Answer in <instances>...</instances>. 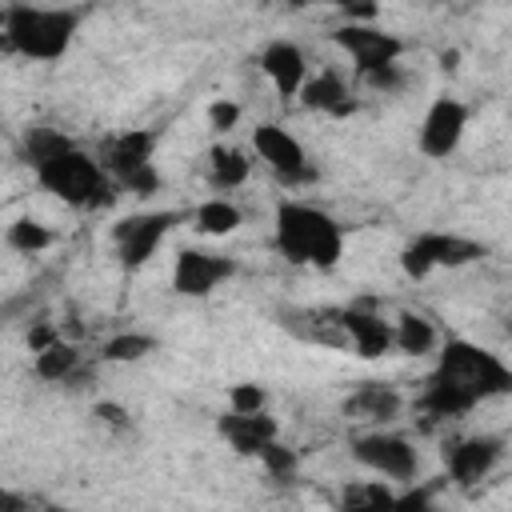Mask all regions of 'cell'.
Wrapping results in <instances>:
<instances>
[{
  "instance_id": "cell-1",
  "label": "cell",
  "mask_w": 512,
  "mask_h": 512,
  "mask_svg": "<svg viewBox=\"0 0 512 512\" xmlns=\"http://www.w3.org/2000/svg\"><path fill=\"white\" fill-rule=\"evenodd\" d=\"M84 20V8H36L4 4L0 12V48L28 60H60Z\"/></svg>"
},
{
  "instance_id": "cell-2",
  "label": "cell",
  "mask_w": 512,
  "mask_h": 512,
  "mask_svg": "<svg viewBox=\"0 0 512 512\" xmlns=\"http://www.w3.org/2000/svg\"><path fill=\"white\" fill-rule=\"evenodd\" d=\"M428 380L456 392L468 408H476L480 400H492V396H512V368L496 352H488L472 340H448L436 360V372Z\"/></svg>"
},
{
  "instance_id": "cell-3",
  "label": "cell",
  "mask_w": 512,
  "mask_h": 512,
  "mask_svg": "<svg viewBox=\"0 0 512 512\" xmlns=\"http://www.w3.org/2000/svg\"><path fill=\"white\" fill-rule=\"evenodd\" d=\"M276 248L292 264L336 268V260L344 252V228L312 204L280 200L276 204Z\"/></svg>"
},
{
  "instance_id": "cell-4",
  "label": "cell",
  "mask_w": 512,
  "mask_h": 512,
  "mask_svg": "<svg viewBox=\"0 0 512 512\" xmlns=\"http://www.w3.org/2000/svg\"><path fill=\"white\" fill-rule=\"evenodd\" d=\"M36 180L52 196H60L64 204H72V208H100V204H108L116 196L112 184H108V176H104V164L92 160L80 148H68L60 156H52L48 164H40L36 168Z\"/></svg>"
},
{
  "instance_id": "cell-5",
  "label": "cell",
  "mask_w": 512,
  "mask_h": 512,
  "mask_svg": "<svg viewBox=\"0 0 512 512\" xmlns=\"http://www.w3.org/2000/svg\"><path fill=\"white\" fill-rule=\"evenodd\" d=\"M484 256V244L456 236V232H420L404 252H400V268L412 280H424L432 268H464L472 260Z\"/></svg>"
},
{
  "instance_id": "cell-6",
  "label": "cell",
  "mask_w": 512,
  "mask_h": 512,
  "mask_svg": "<svg viewBox=\"0 0 512 512\" xmlns=\"http://www.w3.org/2000/svg\"><path fill=\"white\" fill-rule=\"evenodd\" d=\"M252 148H256V156H260L284 184H308V180H316V168L308 164L304 144H300L288 128H280V124H256Z\"/></svg>"
},
{
  "instance_id": "cell-7",
  "label": "cell",
  "mask_w": 512,
  "mask_h": 512,
  "mask_svg": "<svg viewBox=\"0 0 512 512\" xmlns=\"http://www.w3.org/2000/svg\"><path fill=\"white\" fill-rule=\"evenodd\" d=\"M352 456H356L364 468L380 472L384 480H412L416 468H420L416 448H412L404 436H392V432H384V428L356 436V440H352Z\"/></svg>"
},
{
  "instance_id": "cell-8",
  "label": "cell",
  "mask_w": 512,
  "mask_h": 512,
  "mask_svg": "<svg viewBox=\"0 0 512 512\" xmlns=\"http://www.w3.org/2000/svg\"><path fill=\"white\" fill-rule=\"evenodd\" d=\"M180 220V212H140V216H128L112 228L116 236V256L124 268H140L148 264V256L160 248V240L172 232V224Z\"/></svg>"
},
{
  "instance_id": "cell-9",
  "label": "cell",
  "mask_w": 512,
  "mask_h": 512,
  "mask_svg": "<svg viewBox=\"0 0 512 512\" xmlns=\"http://www.w3.org/2000/svg\"><path fill=\"white\" fill-rule=\"evenodd\" d=\"M464 128H468V108L460 100H452V96L432 100V108L424 112V124H420V152L432 160L452 156Z\"/></svg>"
},
{
  "instance_id": "cell-10",
  "label": "cell",
  "mask_w": 512,
  "mask_h": 512,
  "mask_svg": "<svg viewBox=\"0 0 512 512\" xmlns=\"http://www.w3.org/2000/svg\"><path fill=\"white\" fill-rule=\"evenodd\" d=\"M336 44L352 56V64H356L360 76L372 72V68H380V64H396L400 52H404L400 36L380 32L372 24H344V28H336Z\"/></svg>"
},
{
  "instance_id": "cell-11",
  "label": "cell",
  "mask_w": 512,
  "mask_h": 512,
  "mask_svg": "<svg viewBox=\"0 0 512 512\" xmlns=\"http://www.w3.org/2000/svg\"><path fill=\"white\" fill-rule=\"evenodd\" d=\"M236 272L232 256H216V252H196L184 248L176 252V268H172V288L180 296H208L216 284H224Z\"/></svg>"
},
{
  "instance_id": "cell-12",
  "label": "cell",
  "mask_w": 512,
  "mask_h": 512,
  "mask_svg": "<svg viewBox=\"0 0 512 512\" xmlns=\"http://www.w3.org/2000/svg\"><path fill=\"white\" fill-rule=\"evenodd\" d=\"M500 452H504V448H500V440H496V436H472V440L452 444V448L444 452V464H448L452 484H460V488L480 484V480L496 468Z\"/></svg>"
},
{
  "instance_id": "cell-13",
  "label": "cell",
  "mask_w": 512,
  "mask_h": 512,
  "mask_svg": "<svg viewBox=\"0 0 512 512\" xmlns=\"http://www.w3.org/2000/svg\"><path fill=\"white\" fill-rule=\"evenodd\" d=\"M160 144V132L156 128H132V132H120L116 140L104 144V172H112L116 180H128L132 172L140 168H152V152Z\"/></svg>"
},
{
  "instance_id": "cell-14",
  "label": "cell",
  "mask_w": 512,
  "mask_h": 512,
  "mask_svg": "<svg viewBox=\"0 0 512 512\" xmlns=\"http://www.w3.org/2000/svg\"><path fill=\"white\" fill-rule=\"evenodd\" d=\"M344 332H348V340L356 344V356H360V360H376V356H384L388 348H396V328H392L384 316H376L368 304L344 308Z\"/></svg>"
},
{
  "instance_id": "cell-15",
  "label": "cell",
  "mask_w": 512,
  "mask_h": 512,
  "mask_svg": "<svg viewBox=\"0 0 512 512\" xmlns=\"http://www.w3.org/2000/svg\"><path fill=\"white\" fill-rule=\"evenodd\" d=\"M216 432H220L240 456H260V452L276 440L280 424H276L268 412H228V416L216 420Z\"/></svg>"
},
{
  "instance_id": "cell-16",
  "label": "cell",
  "mask_w": 512,
  "mask_h": 512,
  "mask_svg": "<svg viewBox=\"0 0 512 512\" xmlns=\"http://www.w3.org/2000/svg\"><path fill=\"white\" fill-rule=\"evenodd\" d=\"M260 68H264V76L272 80L276 96H284V100H288V96H300L308 64H304V52H300L292 40H272V44H264Z\"/></svg>"
},
{
  "instance_id": "cell-17",
  "label": "cell",
  "mask_w": 512,
  "mask_h": 512,
  "mask_svg": "<svg viewBox=\"0 0 512 512\" xmlns=\"http://www.w3.org/2000/svg\"><path fill=\"white\" fill-rule=\"evenodd\" d=\"M400 416V392L388 384H360L344 400V420L348 424H388Z\"/></svg>"
},
{
  "instance_id": "cell-18",
  "label": "cell",
  "mask_w": 512,
  "mask_h": 512,
  "mask_svg": "<svg viewBox=\"0 0 512 512\" xmlns=\"http://www.w3.org/2000/svg\"><path fill=\"white\" fill-rule=\"evenodd\" d=\"M300 104L312 108V112H328V116H348V112H356V100L348 96V88H344V80H340L336 72H320V76L304 80Z\"/></svg>"
},
{
  "instance_id": "cell-19",
  "label": "cell",
  "mask_w": 512,
  "mask_h": 512,
  "mask_svg": "<svg viewBox=\"0 0 512 512\" xmlns=\"http://www.w3.org/2000/svg\"><path fill=\"white\" fill-rule=\"evenodd\" d=\"M340 512H396V492L384 480H352L340 492Z\"/></svg>"
},
{
  "instance_id": "cell-20",
  "label": "cell",
  "mask_w": 512,
  "mask_h": 512,
  "mask_svg": "<svg viewBox=\"0 0 512 512\" xmlns=\"http://www.w3.org/2000/svg\"><path fill=\"white\" fill-rule=\"evenodd\" d=\"M192 220H196V228H200L204 236H228V232L240 228V208H236L232 200L216 196V200H204V204L192 212Z\"/></svg>"
},
{
  "instance_id": "cell-21",
  "label": "cell",
  "mask_w": 512,
  "mask_h": 512,
  "mask_svg": "<svg viewBox=\"0 0 512 512\" xmlns=\"http://www.w3.org/2000/svg\"><path fill=\"white\" fill-rule=\"evenodd\" d=\"M396 348H400L404 356H424V352L436 348V328H432L424 316L404 312V316L396 320Z\"/></svg>"
},
{
  "instance_id": "cell-22",
  "label": "cell",
  "mask_w": 512,
  "mask_h": 512,
  "mask_svg": "<svg viewBox=\"0 0 512 512\" xmlns=\"http://www.w3.org/2000/svg\"><path fill=\"white\" fill-rule=\"evenodd\" d=\"M68 148H76V144H72L64 132H56V128H28V136H24V156H28L32 168L48 164L52 156H60V152H68Z\"/></svg>"
},
{
  "instance_id": "cell-23",
  "label": "cell",
  "mask_w": 512,
  "mask_h": 512,
  "mask_svg": "<svg viewBox=\"0 0 512 512\" xmlns=\"http://www.w3.org/2000/svg\"><path fill=\"white\" fill-rule=\"evenodd\" d=\"M248 160H244V152H236V148H224V144H216L212 148V184L216 188H236V184H244L248 180Z\"/></svg>"
},
{
  "instance_id": "cell-24",
  "label": "cell",
  "mask_w": 512,
  "mask_h": 512,
  "mask_svg": "<svg viewBox=\"0 0 512 512\" xmlns=\"http://www.w3.org/2000/svg\"><path fill=\"white\" fill-rule=\"evenodd\" d=\"M76 364H80V352L72 348V344H64V340H56L48 352H40L36 356V376L40 380H68L72 372H76Z\"/></svg>"
},
{
  "instance_id": "cell-25",
  "label": "cell",
  "mask_w": 512,
  "mask_h": 512,
  "mask_svg": "<svg viewBox=\"0 0 512 512\" xmlns=\"http://www.w3.org/2000/svg\"><path fill=\"white\" fill-rule=\"evenodd\" d=\"M156 348V336H144V332H120L104 344V360L108 364H132V360H144L148 352Z\"/></svg>"
},
{
  "instance_id": "cell-26",
  "label": "cell",
  "mask_w": 512,
  "mask_h": 512,
  "mask_svg": "<svg viewBox=\"0 0 512 512\" xmlns=\"http://www.w3.org/2000/svg\"><path fill=\"white\" fill-rule=\"evenodd\" d=\"M4 240H8V248H16V252H44L56 236L44 228V224H36V220H16V224H8V232H4Z\"/></svg>"
},
{
  "instance_id": "cell-27",
  "label": "cell",
  "mask_w": 512,
  "mask_h": 512,
  "mask_svg": "<svg viewBox=\"0 0 512 512\" xmlns=\"http://www.w3.org/2000/svg\"><path fill=\"white\" fill-rule=\"evenodd\" d=\"M260 464L268 468V476H276V480H288V476L296 472V452H292V448H284L280 440H272V444L260 452Z\"/></svg>"
},
{
  "instance_id": "cell-28",
  "label": "cell",
  "mask_w": 512,
  "mask_h": 512,
  "mask_svg": "<svg viewBox=\"0 0 512 512\" xmlns=\"http://www.w3.org/2000/svg\"><path fill=\"white\" fill-rule=\"evenodd\" d=\"M264 388L260 384H232L228 388V412H264Z\"/></svg>"
},
{
  "instance_id": "cell-29",
  "label": "cell",
  "mask_w": 512,
  "mask_h": 512,
  "mask_svg": "<svg viewBox=\"0 0 512 512\" xmlns=\"http://www.w3.org/2000/svg\"><path fill=\"white\" fill-rule=\"evenodd\" d=\"M360 80H364V84H372L376 92L392 96V92H400V88H404V68H400V64H380V68L364 72Z\"/></svg>"
},
{
  "instance_id": "cell-30",
  "label": "cell",
  "mask_w": 512,
  "mask_h": 512,
  "mask_svg": "<svg viewBox=\"0 0 512 512\" xmlns=\"http://www.w3.org/2000/svg\"><path fill=\"white\" fill-rule=\"evenodd\" d=\"M236 120H240V104H232V100H216V104H208V124H212L216 132L236 128Z\"/></svg>"
},
{
  "instance_id": "cell-31",
  "label": "cell",
  "mask_w": 512,
  "mask_h": 512,
  "mask_svg": "<svg viewBox=\"0 0 512 512\" xmlns=\"http://www.w3.org/2000/svg\"><path fill=\"white\" fill-rule=\"evenodd\" d=\"M396 512H436L432 504V488H408L396 496Z\"/></svg>"
},
{
  "instance_id": "cell-32",
  "label": "cell",
  "mask_w": 512,
  "mask_h": 512,
  "mask_svg": "<svg viewBox=\"0 0 512 512\" xmlns=\"http://www.w3.org/2000/svg\"><path fill=\"white\" fill-rule=\"evenodd\" d=\"M0 512H52V504L36 500V496H24V492H4L0 496Z\"/></svg>"
},
{
  "instance_id": "cell-33",
  "label": "cell",
  "mask_w": 512,
  "mask_h": 512,
  "mask_svg": "<svg viewBox=\"0 0 512 512\" xmlns=\"http://www.w3.org/2000/svg\"><path fill=\"white\" fill-rule=\"evenodd\" d=\"M120 188H128V192H136V196H152V192L160 188V172H156V168H140V172H132L128 180H120Z\"/></svg>"
},
{
  "instance_id": "cell-34",
  "label": "cell",
  "mask_w": 512,
  "mask_h": 512,
  "mask_svg": "<svg viewBox=\"0 0 512 512\" xmlns=\"http://www.w3.org/2000/svg\"><path fill=\"white\" fill-rule=\"evenodd\" d=\"M56 340H60V336H56V332H52L48 324H36V328L28 332V348H32L36 356H40V352H48V348H52Z\"/></svg>"
},
{
  "instance_id": "cell-35",
  "label": "cell",
  "mask_w": 512,
  "mask_h": 512,
  "mask_svg": "<svg viewBox=\"0 0 512 512\" xmlns=\"http://www.w3.org/2000/svg\"><path fill=\"white\" fill-rule=\"evenodd\" d=\"M96 420H104V424H112V428H124V424H128V412H124L120 404H112V400H100V404H96Z\"/></svg>"
},
{
  "instance_id": "cell-36",
  "label": "cell",
  "mask_w": 512,
  "mask_h": 512,
  "mask_svg": "<svg viewBox=\"0 0 512 512\" xmlns=\"http://www.w3.org/2000/svg\"><path fill=\"white\" fill-rule=\"evenodd\" d=\"M344 16L356 24V20H372L376 16V4H344Z\"/></svg>"
}]
</instances>
